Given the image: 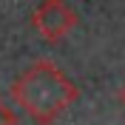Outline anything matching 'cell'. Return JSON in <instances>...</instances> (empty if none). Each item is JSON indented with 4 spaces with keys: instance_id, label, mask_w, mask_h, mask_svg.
<instances>
[{
    "instance_id": "6da1fadb",
    "label": "cell",
    "mask_w": 125,
    "mask_h": 125,
    "mask_svg": "<svg viewBox=\"0 0 125 125\" xmlns=\"http://www.w3.org/2000/svg\"><path fill=\"white\" fill-rule=\"evenodd\" d=\"M11 100L31 122L51 125L60 114L80 97V88L71 83L51 60H37L11 83Z\"/></svg>"
},
{
    "instance_id": "7a4b0ae2",
    "label": "cell",
    "mask_w": 125,
    "mask_h": 125,
    "mask_svg": "<svg viewBox=\"0 0 125 125\" xmlns=\"http://www.w3.org/2000/svg\"><path fill=\"white\" fill-rule=\"evenodd\" d=\"M31 26L46 43H57L77 26V11L65 0H43L31 11Z\"/></svg>"
},
{
    "instance_id": "3957f363",
    "label": "cell",
    "mask_w": 125,
    "mask_h": 125,
    "mask_svg": "<svg viewBox=\"0 0 125 125\" xmlns=\"http://www.w3.org/2000/svg\"><path fill=\"white\" fill-rule=\"evenodd\" d=\"M20 117H17V111L9 105L6 100H0V125H17Z\"/></svg>"
},
{
    "instance_id": "277c9868",
    "label": "cell",
    "mask_w": 125,
    "mask_h": 125,
    "mask_svg": "<svg viewBox=\"0 0 125 125\" xmlns=\"http://www.w3.org/2000/svg\"><path fill=\"white\" fill-rule=\"evenodd\" d=\"M119 102H122V105H125V85L119 88Z\"/></svg>"
}]
</instances>
